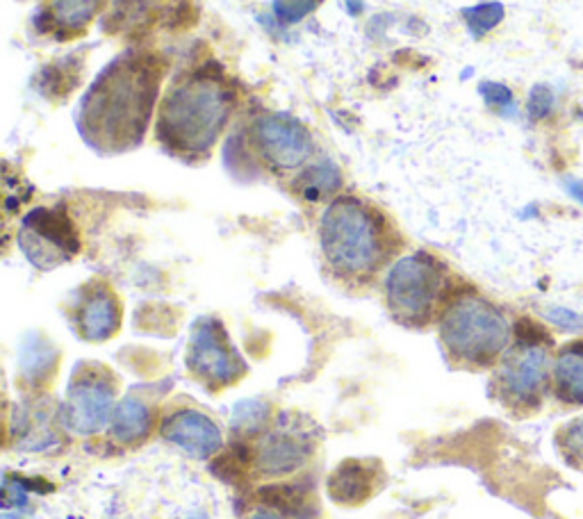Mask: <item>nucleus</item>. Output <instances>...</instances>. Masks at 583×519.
Wrapping results in <instances>:
<instances>
[{"instance_id":"nucleus-24","label":"nucleus","mask_w":583,"mask_h":519,"mask_svg":"<svg viewBox=\"0 0 583 519\" xmlns=\"http://www.w3.org/2000/svg\"><path fill=\"white\" fill-rule=\"evenodd\" d=\"M266 408L256 401H245L235 408V429H256L264 422Z\"/></svg>"},{"instance_id":"nucleus-15","label":"nucleus","mask_w":583,"mask_h":519,"mask_svg":"<svg viewBox=\"0 0 583 519\" xmlns=\"http://www.w3.org/2000/svg\"><path fill=\"white\" fill-rule=\"evenodd\" d=\"M374 483H376V474L368 465L358 460H349L339 465L328 477L326 490H328V497L335 504L356 506L372 497Z\"/></svg>"},{"instance_id":"nucleus-4","label":"nucleus","mask_w":583,"mask_h":519,"mask_svg":"<svg viewBox=\"0 0 583 519\" xmlns=\"http://www.w3.org/2000/svg\"><path fill=\"white\" fill-rule=\"evenodd\" d=\"M441 337L456 360L491 364L506 351L510 326L493 304L468 294L445 310Z\"/></svg>"},{"instance_id":"nucleus-18","label":"nucleus","mask_w":583,"mask_h":519,"mask_svg":"<svg viewBox=\"0 0 583 519\" xmlns=\"http://www.w3.org/2000/svg\"><path fill=\"white\" fill-rule=\"evenodd\" d=\"M339 187V171L333 162H322L310 166L303 176L297 178V191L306 201H322Z\"/></svg>"},{"instance_id":"nucleus-2","label":"nucleus","mask_w":583,"mask_h":519,"mask_svg":"<svg viewBox=\"0 0 583 519\" xmlns=\"http://www.w3.org/2000/svg\"><path fill=\"white\" fill-rule=\"evenodd\" d=\"M233 96L210 76H191L166 94L160 110V139L178 153H203L222 135Z\"/></svg>"},{"instance_id":"nucleus-8","label":"nucleus","mask_w":583,"mask_h":519,"mask_svg":"<svg viewBox=\"0 0 583 519\" xmlns=\"http://www.w3.org/2000/svg\"><path fill=\"white\" fill-rule=\"evenodd\" d=\"M187 367L208 387H226L247 372L245 360L231 344L224 326L214 319H199L191 329Z\"/></svg>"},{"instance_id":"nucleus-22","label":"nucleus","mask_w":583,"mask_h":519,"mask_svg":"<svg viewBox=\"0 0 583 519\" xmlns=\"http://www.w3.org/2000/svg\"><path fill=\"white\" fill-rule=\"evenodd\" d=\"M554 103H556V96H554L551 87L536 85V87L531 89V94H529L526 114H529L531 121H543V119H547L551 114Z\"/></svg>"},{"instance_id":"nucleus-13","label":"nucleus","mask_w":583,"mask_h":519,"mask_svg":"<svg viewBox=\"0 0 583 519\" xmlns=\"http://www.w3.org/2000/svg\"><path fill=\"white\" fill-rule=\"evenodd\" d=\"M121 324V306L108 287L89 289L76 310V329L89 342L110 339Z\"/></svg>"},{"instance_id":"nucleus-14","label":"nucleus","mask_w":583,"mask_h":519,"mask_svg":"<svg viewBox=\"0 0 583 519\" xmlns=\"http://www.w3.org/2000/svg\"><path fill=\"white\" fill-rule=\"evenodd\" d=\"M551 392L566 406H583V342H570L558 351L551 369Z\"/></svg>"},{"instance_id":"nucleus-28","label":"nucleus","mask_w":583,"mask_h":519,"mask_svg":"<svg viewBox=\"0 0 583 519\" xmlns=\"http://www.w3.org/2000/svg\"><path fill=\"white\" fill-rule=\"evenodd\" d=\"M251 519H281V517L274 515V512H270V510H262V512H256Z\"/></svg>"},{"instance_id":"nucleus-3","label":"nucleus","mask_w":583,"mask_h":519,"mask_svg":"<svg viewBox=\"0 0 583 519\" xmlns=\"http://www.w3.org/2000/svg\"><path fill=\"white\" fill-rule=\"evenodd\" d=\"M320 237L326 262L343 276L372 274L385 258L381 217L353 196H339L326 208Z\"/></svg>"},{"instance_id":"nucleus-1","label":"nucleus","mask_w":583,"mask_h":519,"mask_svg":"<svg viewBox=\"0 0 583 519\" xmlns=\"http://www.w3.org/2000/svg\"><path fill=\"white\" fill-rule=\"evenodd\" d=\"M160 87V71L149 58H116L87 91L78 126L101 151H126L141 141Z\"/></svg>"},{"instance_id":"nucleus-27","label":"nucleus","mask_w":583,"mask_h":519,"mask_svg":"<svg viewBox=\"0 0 583 519\" xmlns=\"http://www.w3.org/2000/svg\"><path fill=\"white\" fill-rule=\"evenodd\" d=\"M345 5L351 16H358L362 12V0H345Z\"/></svg>"},{"instance_id":"nucleus-19","label":"nucleus","mask_w":583,"mask_h":519,"mask_svg":"<svg viewBox=\"0 0 583 519\" xmlns=\"http://www.w3.org/2000/svg\"><path fill=\"white\" fill-rule=\"evenodd\" d=\"M554 442L563 462L576 469V472H583V412L558 429Z\"/></svg>"},{"instance_id":"nucleus-25","label":"nucleus","mask_w":583,"mask_h":519,"mask_svg":"<svg viewBox=\"0 0 583 519\" xmlns=\"http://www.w3.org/2000/svg\"><path fill=\"white\" fill-rule=\"evenodd\" d=\"M483 101L491 108H510L513 106V91H510L506 85L499 83H483L479 87Z\"/></svg>"},{"instance_id":"nucleus-20","label":"nucleus","mask_w":583,"mask_h":519,"mask_svg":"<svg viewBox=\"0 0 583 519\" xmlns=\"http://www.w3.org/2000/svg\"><path fill=\"white\" fill-rule=\"evenodd\" d=\"M504 14H506V10L501 3H497V0H491V3H479L474 8L463 10L468 30L474 37H483V35H488L491 30H495L504 21Z\"/></svg>"},{"instance_id":"nucleus-7","label":"nucleus","mask_w":583,"mask_h":519,"mask_svg":"<svg viewBox=\"0 0 583 519\" xmlns=\"http://www.w3.org/2000/svg\"><path fill=\"white\" fill-rule=\"evenodd\" d=\"M18 246L37 269H55L78 254L80 242L62 208H37L23 217Z\"/></svg>"},{"instance_id":"nucleus-5","label":"nucleus","mask_w":583,"mask_h":519,"mask_svg":"<svg viewBox=\"0 0 583 519\" xmlns=\"http://www.w3.org/2000/svg\"><path fill=\"white\" fill-rule=\"evenodd\" d=\"M549 337L531 321L518 324V342L501 358L497 372V390L504 404L516 410L541 408L551 387Z\"/></svg>"},{"instance_id":"nucleus-10","label":"nucleus","mask_w":583,"mask_h":519,"mask_svg":"<svg viewBox=\"0 0 583 519\" xmlns=\"http://www.w3.org/2000/svg\"><path fill=\"white\" fill-rule=\"evenodd\" d=\"M314 444H318L314 429L299 424L297 417L283 415L276 427H272L260 440L256 465L264 477L292 474L310 460Z\"/></svg>"},{"instance_id":"nucleus-16","label":"nucleus","mask_w":583,"mask_h":519,"mask_svg":"<svg viewBox=\"0 0 583 519\" xmlns=\"http://www.w3.org/2000/svg\"><path fill=\"white\" fill-rule=\"evenodd\" d=\"M151 424H153V415L149 406L137 397H126L114 408L112 419H110L112 435L124 444L144 440L146 435H149Z\"/></svg>"},{"instance_id":"nucleus-9","label":"nucleus","mask_w":583,"mask_h":519,"mask_svg":"<svg viewBox=\"0 0 583 519\" xmlns=\"http://www.w3.org/2000/svg\"><path fill=\"white\" fill-rule=\"evenodd\" d=\"M114 412V383L99 364H78L64 401V422L73 433L89 435L106 429Z\"/></svg>"},{"instance_id":"nucleus-12","label":"nucleus","mask_w":583,"mask_h":519,"mask_svg":"<svg viewBox=\"0 0 583 519\" xmlns=\"http://www.w3.org/2000/svg\"><path fill=\"white\" fill-rule=\"evenodd\" d=\"M162 437L194 458H210L222 449L224 437L212 419L199 410H174L164 417Z\"/></svg>"},{"instance_id":"nucleus-6","label":"nucleus","mask_w":583,"mask_h":519,"mask_svg":"<svg viewBox=\"0 0 583 519\" xmlns=\"http://www.w3.org/2000/svg\"><path fill=\"white\" fill-rule=\"evenodd\" d=\"M443 274L429 256H406L387 274L385 296L393 314L404 324H424L433 314Z\"/></svg>"},{"instance_id":"nucleus-17","label":"nucleus","mask_w":583,"mask_h":519,"mask_svg":"<svg viewBox=\"0 0 583 519\" xmlns=\"http://www.w3.org/2000/svg\"><path fill=\"white\" fill-rule=\"evenodd\" d=\"M103 0H53L39 18L46 21L41 30H78L91 21V16L99 12Z\"/></svg>"},{"instance_id":"nucleus-26","label":"nucleus","mask_w":583,"mask_h":519,"mask_svg":"<svg viewBox=\"0 0 583 519\" xmlns=\"http://www.w3.org/2000/svg\"><path fill=\"white\" fill-rule=\"evenodd\" d=\"M566 189H568V194L572 196V199H576L583 206V183L581 181L566 178Z\"/></svg>"},{"instance_id":"nucleus-23","label":"nucleus","mask_w":583,"mask_h":519,"mask_svg":"<svg viewBox=\"0 0 583 519\" xmlns=\"http://www.w3.org/2000/svg\"><path fill=\"white\" fill-rule=\"evenodd\" d=\"M543 317L549 321V324L558 326L566 333H581L583 331V314L574 312L570 308H561V306H551L543 310Z\"/></svg>"},{"instance_id":"nucleus-11","label":"nucleus","mask_w":583,"mask_h":519,"mask_svg":"<svg viewBox=\"0 0 583 519\" xmlns=\"http://www.w3.org/2000/svg\"><path fill=\"white\" fill-rule=\"evenodd\" d=\"M253 135L264 160L278 169H295L312 153V137L297 119L264 114L253 123Z\"/></svg>"},{"instance_id":"nucleus-21","label":"nucleus","mask_w":583,"mask_h":519,"mask_svg":"<svg viewBox=\"0 0 583 519\" xmlns=\"http://www.w3.org/2000/svg\"><path fill=\"white\" fill-rule=\"evenodd\" d=\"M53 360H55V351L46 342H41L39 337L28 339L26 344H23L21 364H23V372H26L28 376L35 374V367H37V374L48 372V369H51V364H53Z\"/></svg>"}]
</instances>
